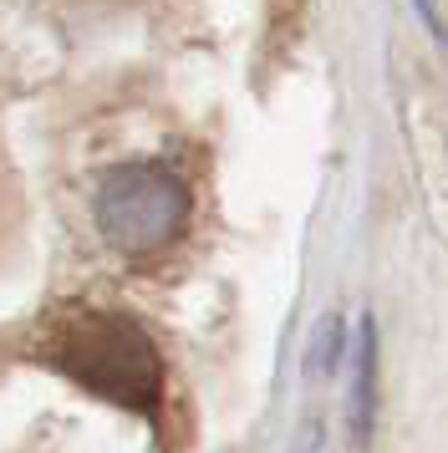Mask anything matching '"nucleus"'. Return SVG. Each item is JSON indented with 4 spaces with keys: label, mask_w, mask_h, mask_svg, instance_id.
Here are the masks:
<instances>
[{
    "label": "nucleus",
    "mask_w": 448,
    "mask_h": 453,
    "mask_svg": "<svg viewBox=\"0 0 448 453\" xmlns=\"http://www.w3.org/2000/svg\"><path fill=\"white\" fill-rule=\"evenodd\" d=\"M51 362H57L72 382L97 392L107 403L127 412H158V388H163V362L153 336L127 321V316H107V311H81L51 336Z\"/></svg>",
    "instance_id": "f257e3e1"
},
{
    "label": "nucleus",
    "mask_w": 448,
    "mask_h": 453,
    "mask_svg": "<svg viewBox=\"0 0 448 453\" xmlns=\"http://www.w3.org/2000/svg\"><path fill=\"white\" fill-rule=\"evenodd\" d=\"M92 214H97V234L118 255L148 260V255L168 250L183 234L189 214H194V199H189V184L174 168L122 164L102 179Z\"/></svg>",
    "instance_id": "f03ea898"
},
{
    "label": "nucleus",
    "mask_w": 448,
    "mask_h": 453,
    "mask_svg": "<svg viewBox=\"0 0 448 453\" xmlns=\"http://www.w3.org/2000/svg\"><path fill=\"white\" fill-rule=\"evenodd\" d=\"M372 418H377V321L362 316L357 331V382H351V438L367 449L372 438Z\"/></svg>",
    "instance_id": "7ed1b4c3"
}]
</instances>
